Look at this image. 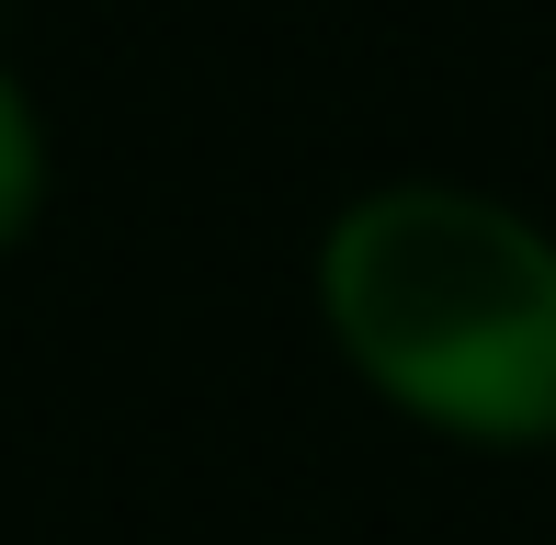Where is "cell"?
<instances>
[{
    "mask_svg": "<svg viewBox=\"0 0 556 545\" xmlns=\"http://www.w3.org/2000/svg\"><path fill=\"white\" fill-rule=\"evenodd\" d=\"M307 295L387 420L466 455L556 443V228L534 205L454 170H387L330 205Z\"/></svg>",
    "mask_w": 556,
    "mask_h": 545,
    "instance_id": "6da1fadb",
    "label": "cell"
},
{
    "mask_svg": "<svg viewBox=\"0 0 556 545\" xmlns=\"http://www.w3.org/2000/svg\"><path fill=\"white\" fill-rule=\"evenodd\" d=\"M46 193H58V137H46V103L23 91V68L0 58V262L46 228Z\"/></svg>",
    "mask_w": 556,
    "mask_h": 545,
    "instance_id": "7a4b0ae2",
    "label": "cell"
}]
</instances>
